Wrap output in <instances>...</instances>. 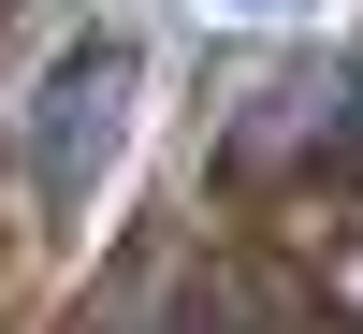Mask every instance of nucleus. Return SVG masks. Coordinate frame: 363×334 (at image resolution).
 I'll return each mask as SVG.
<instances>
[{
	"instance_id": "2",
	"label": "nucleus",
	"mask_w": 363,
	"mask_h": 334,
	"mask_svg": "<svg viewBox=\"0 0 363 334\" xmlns=\"http://www.w3.org/2000/svg\"><path fill=\"white\" fill-rule=\"evenodd\" d=\"M116 131H131V44H87L44 73V116H29V189L44 204H87V174L116 160Z\"/></svg>"
},
{
	"instance_id": "4",
	"label": "nucleus",
	"mask_w": 363,
	"mask_h": 334,
	"mask_svg": "<svg viewBox=\"0 0 363 334\" xmlns=\"http://www.w3.org/2000/svg\"><path fill=\"white\" fill-rule=\"evenodd\" d=\"M247 15H291V0H247Z\"/></svg>"
},
{
	"instance_id": "3",
	"label": "nucleus",
	"mask_w": 363,
	"mask_h": 334,
	"mask_svg": "<svg viewBox=\"0 0 363 334\" xmlns=\"http://www.w3.org/2000/svg\"><path fill=\"white\" fill-rule=\"evenodd\" d=\"M189 334H363V320L306 277V262H277V247H218V262L189 277Z\"/></svg>"
},
{
	"instance_id": "1",
	"label": "nucleus",
	"mask_w": 363,
	"mask_h": 334,
	"mask_svg": "<svg viewBox=\"0 0 363 334\" xmlns=\"http://www.w3.org/2000/svg\"><path fill=\"white\" fill-rule=\"evenodd\" d=\"M218 174L247 204L349 189V174H363V73H349V58H277V73L218 116Z\"/></svg>"
}]
</instances>
